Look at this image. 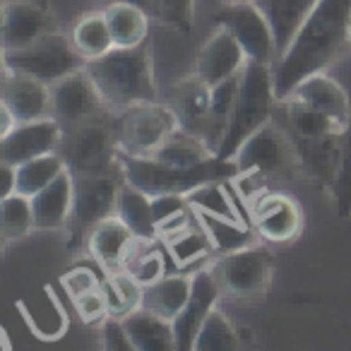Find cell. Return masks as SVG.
I'll use <instances>...</instances> for the list:
<instances>
[{
    "label": "cell",
    "mask_w": 351,
    "mask_h": 351,
    "mask_svg": "<svg viewBox=\"0 0 351 351\" xmlns=\"http://www.w3.org/2000/svg\"><path fill=\"white\" fill-rule=\"evenodd\" d=\"M104 293L108 301V313L116 317H125L132 311L142 308V296H145V287L132 277L128 269H116V272H106L104 279Z\"/></svg>",
    "instance_id": "1f68e13d"
},
{
    "label": "cell",
    "mask_w": 351,
    "mask_h": 351,
    "mask_svg": "<svg viewBox=\"0 0 351 351\" xmlns=\"http://www.w3.org/2000/svg\"><path fill=\"white\" fill-rule=\"evenodd\" d=\"M3 65L32 75L46 84H53L65 75L82 70L87 60L82 58L70 36L51 29L25 49L3 51Z\"/></svg>",
    "instance_id": "52a82bcc"
},
{
    "label": "cell",
    "mask_w": 351,
    "mask_h": 351,
    "mask_svg": "<svg viewBox=\"0 0 351 351\" xmlns=\"http://www.w3.org/2000/svg\"><path fill=\"white\" fill-rule=\"evenodd\" d=\"M60 284H63V289L70 293L73 301H77V298L84 296V293H92L104 287L99 274L94 272L89 265H77V267H73L70 272H65L63 277H60Z\"/></svg>",
    "instance_id": "60d3db41"
},
{
    "label": "cell",
    "mask_w": 351,
    "mask_h": 351,
    "mask_svg": "<svg viewBox=\"0 0 351 351\" xmlns=\"http://www.w3.org/2000/svg\"><path fill=\"white\" fill-rule=\"evenodd\" d=\"M34 229L36 221L32 197L22 195V193L0 197V234H3V243L27 239Z\"/></svg>",
    "instance_id": "4dcf8cb0"
},
{
    "label": "cell",
    "mask_w": 351,
    "mask_h": 351,
    "mask_svg": "<svg viewBox=\"0 0 351 351\" xmlns=\"http://www.w3.org/2000/svg\"><path fill=\"white\" fill-rule=\"evenodd\" d=\"M169 104L178 116L183 130L195 132L205 140L207 123L212 113V87L195 73L178 80L169 92Z\"/></svg>",
    "instance_id": "ffe728a7"
},
{
    "label": "cell",
    "mask_w": 351,
    "mask_h": 351,
    "mask_svg": "<svg viewBox=\"0 0 351 351\" xmlns=\"http://www.w3.org/2000/svg\"><path fill=\"white\" fill-rule=\"evenodd\" d=\"M121 173L125 183L154 197L166 195V193L188 195L197 186L210 181H236L241 171L236 161L219 159V156H212L210 161L197 166H171L154 156L121 154Z\"/></svg>",
    "instance_id": "3957f363"
},
{
    "label": "cell",
    "mask_w": 351,
    "mask_h": 351,
    "mask_svg": "<svg viewBox=\"0 0 351 351\" xmlns=\"http://www.w3.org/2000/svg\"><path fill=\"white\" fill-rule=\"evenodd\" d=\"M142 239H137L132 234V229L121 219L118 215L108 217V219L99 221L92 231H89L87 241V253L92 255V260L104 269V272H116L123 269L128 263V258L132 255L135 245Z\"/></svg>",
    "instance_id": "e0dca14e"
},
{
    "label": "cell",
    "mask_w": 351,
    "mask_h": 351,
    "mask_svg": "<svg viewBox=\"0 0 351 351\" xmlns=\"http://www.w3.org/2000/svg\"><path fill=\"white\" fill-rule=\"evenodd\" d=\"M75 205V176L68 169L51 186L32 195L34 221L39 231H58L68 226Z\"/></svg>",
    "instance_id": "7402d4cb"
},
{
    "label": "cell",
    "mask_w": 351,
    "mask_h": 351,
    "mask_svg": "<svg viewBox=\"0 0 351 351\" xmlns=\"http://www.w3.org/2000/svg\"><path fill=\"white\" fill-rule=\"evenodd\" d=\"M111 3H135V5H142L145 10H149L152 15V0H106V5H111Z\"/></svg>",
    "instance_id": "f6af8a7d"
},
{
    "label": "cell",
    "mask_w": 351,
    "mask_h": 351,
    "mask_svg": "<svg viewBox=\"0 0 351 351\" xmlns=\"http://www.w3.org/2000/svg\"><path fill=\"white\" fill-rule=\"evenodd\" d=\"M195 212V210H193ZM197 224L205 229L207 239L212 241L215 253H234V250L248 248L255 243V226H250L243 219H226V217H215V215H202L195 212Z\"/></svg>",
    "instance_id": "83f0119b"
},
{
    "label": "cell",
    "mask_w": 351,
    "mask_h": 351,
    "mask_svg": "<svg viewBox=\"0 0 351 351\" xmlns=\"http://www.w3.org/2000/svg\"><path fill=\"white\" fill-rule=\"evenodd\" d=\"M234 161L241 173L258 176L263 181L301 171L291 135H289L284 125L274 123V118L243 142V147L234 156Z\"/></svg>",
    "instance_id": "30bf717a"
},
{
    "label": "cell",
    "mask_w": 351,
    "mask_h": 351,
    "mask_svg": "<svg viewBox=\"0 0 351 351\" xmlns=\"http://www.w3.org/2000/svg\"><path fill=\"white\" fill-rule=\"evenodd\" d=\"M135 351H173L178 349L173 322L147 308H137L130 315L123 317Z\"/></svg>",
    "instance_id": "cb8c5ba5"
},
{
    "label": "cell",
    "mask_w": 351,
    "mask_h": 351,
    "mask_svg": "<svg viewBox=\"0 0 351 351\" xmlns=\"http://www.w3.org/2000/svg\"><path fill=\"white\" fill-rule=\"evenodd\" d=\"M250 205V221L263 241L274 245L291 243L303 229V212L293 197L284 193L263 191L248 200Z\"/></svg>",
    "instance_id": "4fadbf2b"
},
{
    "label": "cell",
    "mask_w": 351,
    "mask_h": 351,
    "mask_svg": "<svg viewBox=\"0 0 351 351\" xmlns=\"http://www.w3.org/2000/svg\"><path fill=\"white\" fill-rule=\"evenodd\" d=\"M152 243H154V241H140V243L135 245V250H132V255L128 258L125 267H123V269H128L142 287L154 284V282H159L161 277H166V260Z\"/></svg>",
    "instance_id": "74e56055"
},
{
    "label": "cell",
    "mask_w": 351,
    "mask_h": 351,
    "mask_svg": "<svg viewBox=\"0 0 351 351\" xmlns=\"http://www.w3.org/2000/svg\"><path fill=\"white\" fill-rule=\"evenodd\" d=\"M219 296H221V289L217 284L212 269H197L193 274L191 298H188L181 315L173 320L176 339H178V349L181 351H193L197 332H200L202 322L212 315V311H217Z\"/></svg>",
    "instance_id": "2e32d148"
},
{
    "label": "cell",
    "mask_w": 351,
    "mask_h": 351,
    "mask_svg": "<svg viewBox=\"0 0 351 351\" xmlns=\"http://www.w3.org/2000/svg\"><path fill=\"white\" fill-rule=\"evenodd\" d=\"M272 269L274 255L269 253V248H260L255 243L234 250V253L219 255V260L212 265V274L221 293L239 298V301H253V298L265 296L272 284Z\"/></svg>",
    "instance_id": "ba28073f"
},
{
    "label": "cell",
    "mask_w": 351,
    "mask_h": 351,
    "mask_svg": "<svg viewBox=\"0 0 351 351\" xmlns=\"http://www.w3.org/2000/svg\"><path fill=\"white\" fill-rule=\"evenodd\" d=\"M12 193H17V166L3 164V193H0V197H8Z\"/></svg>",
    "instance_id": "ee69618b"
},
{
    "label": "cell",
    "mask_w": 351,
    "mask_h": 351,
    "mask_svg": "<svg viewBox=\"0 0 351 351\" xmlns=\"http://www.w3.org/2000/svg\"><path fill=\"white\" fill-rule=\"evenodd\" d=\"M239 332L236 327L226 320L224 313L217 308L212 311V315L202 322L200 332L195 337L193 351H234L239 349Z\"/></svg>",
    "instance_id": "8d00e7d4"
},
{
    "label": "cell",
    "mask_w": 351,
    "mask_h": 351,
    "mask_svg": "<svg viewBox=\"0 0 351 351\" xmlns=\"http://www.w3.org/2000/svg\"><path fill=\"white\" fill-rule=\"evenodd\" d=\"M101 346L108 351H135V344H132L123 317L108 315L101 322Z\"/></svg>",
    "instance_id": "7bdbcfd3"
},
{
    "label": "cell",
    "mask_w": 351,
    "mask_h": 351,
    "mask_svg": "<svg viewBox=\"0 0 351 351\" xmlns=\"http://www.w3.org/2000/svg\"><path fill=\"white\" fill-rule=\"evenodd\" d=\"M51 32V17L36 0H5L3 3V51H17L34 44Z\"/></svg>",
    "instance_id": "d6986e66"
},
{
    "label": "cell",
    "mask_w": 351,
    "mask_h": 351,
    "mask_svg": "<svg viewBox=\"0 0 351 351\" xmlns=\"http://www.w3.org/2000/svg\"><path fill=\"white\" fill-rule=\"evenodd\" d=\"M116 215L125 221L132 229V234L142 241H156L159 231H156L154 219V205H152V195L140 188L123 183L121 193H118V207Z\"/></svg>",
    "instance_id": "4316f807"
},
{
    "label": "cell",
    "mask_w": 351,
    "mask_h": 351,
    "mask_svg": "<svg viewBox=\"0 0 351 351\" xmlns=\"http://www.w3.org/2000/svg\"><path fill=\"white\" fill-rule=\"evenodd\" d=\"M231 181H210L197 186L195 191L188 193V205L195 212L202 215H215V217H226V219H241L239 207H236L234 197L229 193Z\"/></svg>",
    "instance_id": "e575fe53"
},
{
    "label": "cell",
    "mask_w": 351,
    "mask_h": 351,
    "mask_svg": "<svg viewBox=\"0 0 351 351\" xmlns=\"http://www.w3.org/2000/svg\"><path fill=\"white\" fill-rule=\"evenodd\" d=\"M104 113L111 111L106 108L97 84L84 68L51 84V116L60 121L63 128L80 125Z\"/></svg>",
    "instance_id": "7c38bea8"
},
{
    "label": "cell",
    "mask_w": 351,
    "mask_h": 351,
    "mask_svg": "<svg viewBox=\"0 0 351 351\" xmlns=\"http://www.w3.org/2000/svg\"><path fill=\"white\" fill-rule=\"evenodd\" d=\"M65 169L68 166H65L63 156L58 152H49V154L25 161V164L17 166V193L27 197L36 195L46 186H51Z\"/></svg>",
    "instance_id": "d6a6232c"
},
{
    "label": "cell",
    "mask_w": 351,
    "mask_h": 351,
    "mask_svg": "<svg viewBox=\"0 0 351 351\" xmlns=\"http://www.w3.org/2000/svg\"><path fill=\"white\" fill-rule=\"evenodd\" d=\"M164 243L169 245L171 258H173V263L178 265V267H188V265H193V263H200L207 255L215 253L212 241L207 239L205 229H202L200 224L178 231L176 236L166 239Z\"/></svg>",
    "instance_id": "d590c367"
},
{
    "label": "cell",
    "mask_w": 351,
    "mask_h": 351,
    "mask_svg": "<svg viewBox=\"0 0 351 351\" xmlns=\"http://www.w3.org/2000/svg\"><path fill=\"white\" fill-rule=\"evenodd\" d=\"M58 154L63 156L73 176L121 171V147L113 128V116L104 113L80 125L65 128Z\"/></svg>",
    "instance_id": "5b68a950"
},
{
    "label": "cell",
    "mask_w": 351,
    "mask_h": 351,
    "mask_svg": "<svg viewBox=\"0 0 351 351\" xmlns=\"http://www.w3.org/2000/svg\"><path fill=\"white\" fill-rule=\"evenodd\" d=\"M63 130L65 128L53 116L17 123L8 135L0 137V164L20 166L41 154L58 152Z\"/></svg>",
    "instance_id": "5bb4252c"
},
{
    "label": "cell",
    "mask_w": 351,
    "mask_h": 351,
    "mask_svg": "<svg viewBox=\"0 0 351 351\" xmlns=\"http://www.w3.org/2000/svg\"><path fill=\"white\" fill-rule=\"evenodd\" d=\"M70 39H73V44L77 46V51L82 53L84 60H97L116 49L111 27H108L106 10L87 12V15L80 17V20L73 25Z\"/></svg>",
    "instance_id": "f1b7e54d"
},
{
    "label": "cell",
    "mask_w": 351,
    "mask_h": 351,
    "mask_svg": "<svg viewBox=\"0 0 351 351\" xmlns=\"http://www.w3.org/2000/svg\"><path fill=\"white\" fill-rule=\"evenodd\" d=\"M84 70L111 113H121L137 104L159 101L154 68L145 44L137 49H113L101 58L87 60Z\"/></svg>",
    "instance_id": "7a4b0ae2"
},
{
    "label": "cell",
    "mask_w": 351,
    "mask_h": 351,
    "mask_svg": "<svg viewBox=\"0 0 351 351\" xmlns=\"http://www.w3.org/2000/svg\"><path fill=\"white\" fill-rule=\"evenodd\" d=\"M113 128L121 154L154 156L173 132L181 130V123L169 104L149 101L113 113Z\"/></svg>",
    "instance_id": "8992f818"
},
{
    "label": "cell",
    "mask_w": 351,
    "mask_h": 351,
    "mask_svg": "<svg viewBox=\"0 0 351 351\" xmlns=\"http://www.w3.org/2000/svg\"><path fill=\"white\" fill-rule=\"evenodd\" d=\"M255 3L265 12L269 27H272L277 56L282 58L284 51L289 49L293 36L301 32V27L306 25V20L311 17V12L315 10L320 0H255Z\"/></svg>",
    "instance_id": "603a6c76"
},
{
    "label": "cell",
    "mask_w": 351,
    "mask_h": 351,
    "mask_svg": "<svg viewBox=\"0 0 351 351\" xmlns=\"http://www.w3.org/2000/svg\"><path fill=\"white\" fill-rule=\"evenodd\" d=\"M193 293V277L188 274H166L159 282L147 284L145 296H142V308L156 313L173 322L186 308L188 298Z\"/></svg>",
    "instance_id": "d4e9b609"
},
{
    "label": "cell",
    "mask_w": 351,
    "mask_h": 351,
    "mask_svg": "<svg viewBox=\"0 0 351 351\" xmlns=\"http://www.w3.org/2000/svg\"><path fill=\"white\" fill-rule=\"evenodd\" d=\"M332 197H335L337 215L341 219L351 217V118L346 123L344 140H341V156H339V169H337L335 186H332Z\"/></svg>",
    "instance_id": "f35d334b"
},
{
    "label": "cell",
    "mask_w": 351,
    "mask_h": 351,
    "mask_svg": "<svg viewBox=\"0 0 351 351\" xmlns=\"http://www.w3.org/2000/svg\"><path fill=\"white\" fill-rule=\"evenodd\" d=\"M212 25L229 29L243 46L248 60L258 63H277V44H274L272 27L258 3H226L221 10L215 12Z\"/></svg>",
    "instance_id": "8fae6325"
},
{
    "label": "cell",
    "mask_w": 351,
    "mask_h": 351,
    "mask_svg": "<svg viewBox=\"0 0 351 351\" xmlns=\"http://www.w3.org/2000/svg\"><path fill=\"white\" fill-rule=\"evenodd\" d=\"M245 65H248V56H245L243 46L239 44V39L229 29L217 27L197 53L195 75L205 80L210 87H217L224 80L243 73Z\"/></svg>",
    "instance_id": "9a60e30c"
},
{
    "label": "cell",
    "mask_w": 351,
    "mask_h": 351,
    "mask_svg": "<svg viewBox=\"0 0 351 351\" xmlns=\"http://www.w3.org/2000/svg\"><path fill=\"white\" fill-rule=\"evenodd\" d=\"M287 99H296V101L306 104V106L317 108V111L327 113V116L344 123V125L351 118L349 94H346V89L341 87L327 70L308 75L306 80H301V82L296 84V89H293Z\"/></svg>",
    "instance_id": "44dd1931"
},
{
    "label": "cell",
    "mask_w": 351,
    "mask_h": 351,
    "mask_svg": "<svg viewBox=\"0 0 351 351\" xmlns=\"http://www.w3.org/2000/svg\"><path fill=\"white\" fill-rule=\"evenodd\" d=\"M212 156H217V154L200 135L188 132L181 128V130L173 132V135L156 149L154 159L164 161V164H171V166H197V164L210 161Z\"/></svg>",
    "instance_id": "f546056e"
},
{
    "label": "cell",
    "mask_w": 351,
    "mask_h": 351,
    "mask_svg": "<svg viewBox=\"0 0 351 351\" xmlns=\"http://www.w3.org/2000/svg\"><path fill=\"white\" fill-rule=\"evenodd\" d=\"M226 3H255V0H226Z\"/></svg>",
    "instance_id": "bcb514c9"
},
{
    "label": "cell",
    "mask_w": 351,
    "mask_h": 351,
    "mask_svg": "<svg viewBox=\"0 0 351 351\" xmlns=\"http://www.w3.org/2000/svg\"><path fill=\"white\" fill-rule=\"evenodd\" d=\"M346 49H351V0H320L274 63L277 99H287L308 75L330 70Z\"/></svg>",
    "instance_id": "6da1fadb"
},
{
    "label": "cell",
    "mask_w": 351,
    "mask_h": 351,
    "mask_svg": "<svg viewBox=\"0 0 351 351\" xmlns=\"http://www.w3.org/2000/svg\"><path fill=\"white\" fill-rule=\"evenodd\" d=\"M123 183H125V178H123L121 171L75 176V205L73 217L68 221L70 245L84 243L89 231L99 221L116 215L118 193H121Z\"/></svg>",
    "instance_id": "9c48e42d"
},
{
    "label": "cell",
    "mask_w": 351,
    "mask_h": 351,
    "mask_svg": "<svg viewBox=\"0 0 351 351\" xmlns=\"http://www.w3.org/2000/svg\"><path fill=\"white\" fill-rule=\"evenodd\" d=\"M3 106L20 123L51 116V84L3 65Z\"/></svg>",
    "instance_id": "ac0fdd59"
},
{
    "label": "cell",
    "mask_w": 351,
    "mask_h": 351,
    "mask_svg": "<svg viewBox=\"0 0 351 351\" xmlns=\"http://www.w3.org/2000/svg\"><path fill=\"white\" fill-rule=\"evenodd\" d=\"M108 27H111L116 49H137L149 34L152 15L135 3H111L106 5Z\"/></svg>",
    "instance_id": "484cf974"
},
{
    "label": "cell",
    "mask_w": 351,
    "mask_h": 351,
    "mask_svg": "<svg viewBox=\"0 0 351 351\" xmlns=\"http://www.w3.org/2000/svg\"><path fill=\"white\" fill-rule=\"evenodd\" d=\"M152 17L188 34L195 25V0H152Z\"/></svg>",
    "instance_id": "ab89813d"
},
{
    "label": "cell",
    "mask_w": 351,
    "mask_h": 351,
    "mask_svg": "<svg viewBox=\"0 0 351 351\" xmlns=\"http://www.w3.org/2000/svg\"><path fill=\"white\" fill-rule=\"evenodd\" d=\"M75 308H77V315L82 322L87 325H101L111 313H108V301L104 289H97L92 293H84L75 301Z\"/></svg>",
    "instance_id": "b9f144b4"
},
{
    "label": "cell",
    "mask_w": 351,
    "mask_h": 351,
    "mask_svg": "<svg viewBox=\"0 0 351 351\" xmlns=\"http://www.w3.org/2000/svg\"><path fill=\"white\" fill-rule=\"evenodd\" d=\"M22 311H25V317L32 330H34V335L46 341L58 339V337H63L65 330H68V315H65L63 306H60L58 298L53 296V291H51L49 287H46L44 303H39V306H34V308L22 303Z\"/></svg>",
    "instance_id": "836d02e7"
},
{
    "label": "cell",
    "mask_w": 351,
    "mask_h": 351,
    "mask_svg": "<svg viewBox=\"0 0 351 351\" xmlns=\"http://www.w3.org/2000/svg\"><path fill=\"white\" fill-rule=\"evenodd\" d=\"M277 92H274V65L248 60L241 73V87L236 94L234 111L229 118V128L224 132L217 156L234 161L243 142L263 125H267L277 111Z\"/></svg>",
    "instance_id": "277c9868"
}]
</instances>
